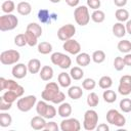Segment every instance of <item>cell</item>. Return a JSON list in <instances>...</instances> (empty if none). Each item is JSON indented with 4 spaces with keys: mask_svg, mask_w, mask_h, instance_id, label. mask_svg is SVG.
<instances>
[{
    "mask_svg": "<svg viewBox=\"0 0 131 131\" xmlns=\"http://www.w3.org/2000/svg\"><path fill=\"white\" fill-rule=\"evenodd\" d=\"M80 0H66V3L71 7H77L79 5Z\"/></svg>",
    "mask_w": 131,
    "mask_h": 131,
    "instance_id": "49",
    "label": "cell"
},
{
    "mask_svg": "<svg viewBox=\"0 0 131 131\" xmlns=\"http://www.w3.org/2000/svg\"><path fill=\"white\" fill-rule=\"evenodd\" d=\"M37 103V97L35 95H27L24 97H20L16 101V107L24 113H27L33 108Z\"/></svg>",
    "mask_w": 131,
    "mask_h": 131,
    "instance_id": "8",
    "label": "cell"
},
{
    "mask_svg": "<svg viewBox=\"0 0 131 131\" xmlns=\"http://www.w3.org/2000/svg\"><path fill=\"white\" fill-rule=\"evenodd\" d=\"M91 19L96 24H100L105 19V13L100 9H96V10H94L92 12Z\"/></svg>",
    "mask_w": 131,
    "mask_h": 131,
    "instance_id": "29",
    "label": "cell"
},
{
    "mask_svg": "<svg viewBox=\"0 0 131 131\" xmlns=\"http://www.w3.org/2000/svg\"><path fill=\"white\" fill-rule=\"evenodd\" d=\"M96 130L97 131H108L110 130V127L106 124H99V125H97Z\"/></svg>",
    "mask_w": 131,
    "mask_h": 131,
    "instance_id": "50",
    "label": "cell"
},
{
    "mask_svg": "<svg viewBox=\"0 0 131 131\" xmlns=\"http://www.w3.org/2000/svg\"><path fill=\"white\" fill-rule=\"evenodd\" d=\"M72 105L69 102H61L57 108V113L61 118H69L72 115Z\"/></svg>",
    "mask_w": 131,
    "mask_h": 131,
    "instance_id": "16",
    "label": "cell"
},
{
    "mask_svg": "<svg viewBox=\"0 0 131 131\" xmlns=\"http://www.w3.org/2000/svg\"><path fill=\"white\" fill-rule=\"evenodd\" d=\"M83 95V90L80 86H71L69 87V90H68V96L73 99V100H77L79 98H81Z\"/></svg>",
    "mask_w": 131,
    "mask_h": 131,
    "instance_id": "18",
    "label": "cell"
},
{
    "mask_svg": "<svg viewBox=\"0 0 131 131\" xmlns=\"http://www.w3.org/2000/svg\"><path fill=\"white\" fill-rule=\"evenodd\" d=\"M4 90H12L14 92H16V94L21 97L24 95L25 89L21 85H19L17 82H15L14 80L11 79H5L3 77L0 78V91H4Z\"/></svg>",
    "mask_w": 131,
    "mask_h": 131,
    "instance_id": "2",
    "label": "cell"
},
{
    "mask_svg": "<svg viewBox=\"0 0 131 131\" xmlns=\"http://www.w3.org/2000/svg\"><path fill=\"white\" fill-rule=\"evenodd\" d=\"M102 98L105 102L107 103H113L117 100V93L114 90H110V89H105L102 93Z\"/></svg>",
    "mask_w": 131,
    "mask_h": 131,
    "instance_id": "25",
    "label": "cell"
},
{
    "mask_svg": "<svg viewBox=\"0 0 131 131\" xmlns=\"http://www.w3.org/2000/svg\"><path fill=\"white\" fill-rule=\"evenodd\" d=\"M112 31H113L114 36L117 37V38H123V37L126 35V33H127V32H126V27H125V25H123V23H120V21L116 23V24L113 26Z\"/></svg>",
    "mask_w": 131,
    "mask_h": 131,
    "instance_id": "17",
    "label": "cell"
},
{
    "mask_svg": "<svg viewBox=\"0 0 131 131\" xmlns=\"http://www.w3.org/2000/svg\"><path fill=\"white\" fill-rule=\"evenodd\" d=\"M51 3H59L61 0H49Z\"/></svg>",
    "mask_w": 131,
    "mask_h": 131,
    "instance_id": "54",
    "label": "cell"
},
{
    "mask_svg": "<svg viewBox=\"0 0 131 131\" xmlns=\"http://www.w3.org/2000/svg\"><path fill=\"white\" fill-rule=\"evenodd\" d=\"M86 101H87V104L90 107H95L99 103V97H98V95L95 92H90L88 94V96H87Z\"/></svg>",
    "mask_w": 131,
    "mask_h": 131,
    "instance_id": "33",
    "label": "cell"
},
{
    "mask_svg": "<svg viewBox=\"0 0 131 131\" xmlns=\"http://www.w3.org/2000/svg\"><path fill=\"white\" fill-rule=\"evenodd\" d=\"M96 86V82L92 78H86L82 82V87L85 90H93Z\"/></svg>",
    "mask_w": 131,
    "mask_h": 131,
    "instance_id": "41",
    "label": "cell"
},
{
    "mask_svg": "<svg viewBox=\"0 0 131 131\" xmlns=\"http://www.w3.org/2000/svg\"><path fill=\"white\" fill-rule=\"evenodd\" d=\"M12 106V103H9V102H6L3 98L0 97V110L3 112V111H8L10 110Z\"/></svg>",
    "mask_w": 131,
    "mask_h": 131,
    "instance_id": "48",
    "label": "cell"
},
{
    "mask_svg": "<svg viewBox=\"0 0 131 131\" xmlns=\"http://www.w3.org/2000/svg\"><path fill=\"white\" fill-rule=\"evenodd\" d=\"M15 9V4L12 0H6L1 5V10L4 13H11Z\"/></svg>",
    "mask_w": 131,
    "mask_h": 131,
    "instance_id": "37",
    "label": "cell"
},
{
    "mask_svg": "<svg viewBox=\"0 0 131 131\" xmlns=\"http://www.w3.org/2000/svg\"><path fill=\"white\" fill-rule=\"evenodd\" d=\"M27 30L33 32L38 38L41 37V35H42V27L40 25H38L37 23H30L27 26Z\"/></svg>",
    "mask_w": 131,
    "mask_h": 131,
    "instance_id": "38",
    "label": "cell"
},
{
    "mask_svg": "<svg viewBox=\"0 0 131 131\" xmlns=\"http://www.w3.org/2000/svg\"><path fill=\"white\" fill-rule=\"evenodd\" d=\"M50 59H51V62L53 64L59 67L62 70L69 69L71 67V64H72V60H71L70 56L64 54V53H61V52L52 53L51 56H50Z\"/></svg>",
    "mask_w": 131,
    "mask_h": 131,
    "instance_id": "6",
    "label": "cell"
},
{
    "mask_svg": "<svg viewBox=\"0 0 131 131\" xmlns=\"http://www.w3.org/2000/svg\"><path fill=\"white\" fill-rule=\"evenodd\" d=\"M16 10L17 12L20 14V15H29L32 11V5L29 3V2H26V1H21L19 2L17 5H16Z\"/></svg>",
    "mask_w": 131,
    "mask_h": 131,
    "instance_id": "19",
    "label": "cell"
},
{
    "mask_svg": "<svg viewBox=\"0 0 131 131\" xmlns=\"http://www.w3.org/2000/svg\"><path fill=\"white\" fill-rule=\"evenodd\" d=\"M91 57L88 53L86 52H80L79 54H77V57H76V62L78 66L80 67H87L90 61H91Z\"/></svg>",
    "mask_w": 131,
    "mask_h": 131,
    "instance_id": "21",
    "label": "cell"
},
{
    "mask_svg": "<svg viewBox=\"0 0 131 131\" xmlns=\"http://www.w3.org/2000/svg\"><path fill=\"white\" fill-rule=\"evenodd\" d=\"M125 67H126V64H125V61H124L123 57H121V56L115 57V59H114V68H115V70L122 71Z\"/></svg>",
    "mask_w": 131,
    "mask_h": 131,
    "instance_id": "43",
    "label": "cell"
},
{
    "mask_svg": "<svg viewBox=\"0 0 131 131\" xmlns=\"http://www.w3.org/2000/svg\"><path fill=\"white\" fill-rule=\"evenodd\" d=\"M18 25V18L12 13H5L0 16V31H12Z\"/></svg>",
    "mask_w": 131,
    "mask_h": 131,
    "instance_id": "1",
    "label": "cell"
},
{
    "mask_svg": "<svg viewBox=\"0 0 131 131\" xmlns=\"http://www.w3.org/2000/svg\"><path fill=\"white\" fill-rule=\"evenodd\" d=\"M14 44L17 47H24L25 45H28L25 34H18V35H16L14 37Z\"/></svg>",
    "mask_w": 131,
    "mask_h": 131,
    "instance_id": "42",
    "label": "cell"
},
{
    "mask_svg": "<svg viewBox=\"0 0 131 131\" xmlns=\"http://www.w3.org/2000/svg\"><path fill=\"white\" fill-rule=\"evenodd\" d=\"M1 98H3L6 102H9V103H13L16 98H19V96L16 94V92L12 91V90H6L3 95L1 96Z\"/></svg>",
    "mask_w": 131,
    "mask_h": 131,
    "instance_id": "28",
    "label": "cell"
},
{
    "mask_svg": "<svg viewBox=\"0 0 131 131\" xmlns=\"http://www.w3.org/2000/svg\"><path fill=\"white\" fill-rule=\"evenodd\" d=\"M12 123V118L8 113H1L0 114V126L5 128L10 126Z\"/></svg>",
    "mask_w": 131,
    "mask_h": 131,
    "instance_id": "35",
    "label": "cell"
},
{
    "mask_svg": "<svg viewBox=\"0 0 131 131\" xmlns=\"http://www.w3.org/2000/svg\"><path fill=\"white\" fill-rule=\"evenodd\" d=\"M114 3L117 7H124L127 4V0H114Z\"/></svg>",
    "mask_w": 131,
    "mask_h": 131,
    "instance_id": "51",
    "label": "cell"
},
{
    "mask_svg": "<svg viewBox=\"0 0 131 131\" xmlns=\"http://www.w3.org/2000/svg\"><path fill=\"white\" fill-rule=\"evenodd\" d=\"M62 48L68 53L73 54V55H77L81 51V44L75 39H69V40L63 42Z\"/></svg>",
    "mask_w": 131,
    "mask_h": 131,
    "instance_id": "13",
    "label": "cell"
},
{
    "mask_svg": "<svg viewBox=\"0 0 131 131\" xmlns=\"http://www.w3.org/2000/svg\"><path fill=\"white\" fill-rule=\"evenodd\" d=\"M59 128L61 131H79L81 129V124L76 118H64Z\"/></svg>",
    "mask_w": 131,
    "mask_h": 131,
    "instance_id": "11",
    "label": "cell"
},
{
    "mask_svg": "<svg viewBox=\"0 0 131 131\" xmlns=\"http://www.w3.org/2000/svg\"><path fill=\"white\" fill-rule=\"evenodd\" d=\"M70 75H71V77H72L73 80L79 81V80H81V79L83 78L84 72H83V70H82L80 67H74V68L71 69Z\"/></svg>",
    "mask_w": 131,
    "mask_h": 131,
    "instance_id": "32",
    "label": "cell"
},
{
    "mask_svg": "<svg viewBox=\"0 0 131 131\" xmlns=\"http://www.w3.org/2000/svg\"><path fill=\"white\" fill-rule=\"evenodd\" d=\"M117 48L120 52L122 53H129L131 51V42L129 40H121L118 45H117Z\"/></svg>",
    "mask_w": 131,
    "mask_h": 131,
    "instance_id": "27",
    "label": "cell"
},
{
    "mask_svg": "<svg viewBox=\"0 0 131 131\" xmlns=\"http://www.w3.org/2000/svg\"><path fill=\"white\" fill-rule=\"evenodd\" d=\"M57 81H58V84L63 87V88H68L71 86V83H72V77L70 74L66 73V72H62L58 75L57 77Z\"/></svg>",
    "mask_w": 131,
    "mask_h": 131,
    "instance_id": "20",
    "label": "cell"
},
{
    "mask_svg": "<svg viewBox=\"0 0 131 131\" xmlns=\"http://www.w3.org/2000/svg\"><path fill=\"white\" fill-rule=\"evenodd\" d=\"M98 124V114L94 110H87L84 114L83 127L87 131H92L96 129Z\"/></svg>",
    "mask_w": 131,
    "mask_h": 131,
    "instance_id": "4",
    "label": "cell"
},
{
    "mask_svg": "<svg viewBox=\"0 0 131 131\" xmlns=\"http://www.w3.org/2000/svg\"><path fill=\"white\" fill-rule=\"evenodd\" d=\"M118 91L123 96H127L131 93V76L130 75H124L120 78Z\"/></svg>",
    "mask_w": 131,
    "mask_h": 131,
    "instance_id": "12",
    "label": "cell"
},
{
    "mask_svg": "<svg viewBox=\"0 0 131 131\" xmlns=\"http://www.w3.org/2000/svg\"><path fill=\"white\" fill-rule=\"evenodd\" d=\"M125 27H126V32L131 35V19H128V20L126 21Z\"/></svg>",
    "mask_w": 131,
    "mask_h": 131,
    "instance_id": "53",
    "label": "cell"
},
{
    "mask_svg": "<svg viewBox=\"0 0 131 131\" xmlns=\"http://www.w3.org/2000/svg\"><path fill=\"white\" fill-rule=\"evenodd\" d=\"M106 121L107 123L115 125L117 127H123L126 124V118L117 110H110L106 113Z\"/></svg>",
    "mask_w": 131,
    "mask_h": 131,
    "instance_id": "9",
    "label": "cell"
},
{
    "mask_svg": "<svg viewBox=\"0 0 131 131\" xmlns=\"http://www.w3.org/2000/svg\"><path fill=\"white\" fill-rule=\"evenodd\" d=\"M115 17L117 18L118 21L120 23H124V21H127L129 19V12L127 9L125 8H119L116 10L115 12Z\"/></svg>",
    "mask_w": 131,
    "mask_h": 131,
    "instance_id": "24",
    "label": "cell"
},
{
    "mask_svg": "<svg viewBox=\"0 0 131 131\" xmlns=\"http://www.w3.org/2000/svg\"><path fill=\"white\" fill-rule=\"evenodd\" d=\"M91 15L89 14V10L88 7L85 5H81V6H77V8H75L74 10V18L75 21L79 25V26H86L88 25L89 20H90Z\"/></svg>",
    "mask_w": 131,
    "mask_h": 131,
    "instance_id": "3",
    "label": "cell"
},
{
    "mask_svg": "<svg viewBox=\"0 0 131 131\" xmlns=\"http://www.w3.org/2000/svg\"><path fill=\"white\" fill-rule=\"evenodd\" d=\"M100 5H101L100 0H87V6L93 10L99 9Z\"/></svg>",
    "mask_w": 131,
    "mask_h": 131,
    "instance_id": "46",
    "label": "cell"
},
{
    "mask_svg": "<svg viewBox=\"0 0 131 131\" xmlns=\"http://www.w3.org/2000/svg\"><path fill=\"white\" fill-rule=\"evenodd\" d=\"M105 57H106L105 56V53L102 50H96L91 55V58H92V60L95 63H101V62H103L105 60Z\"/></svg>",
    "mask_w": 131,
    "mask_h": 131,
    "instance_id": "36",
    "label": "cell"
},
{
    "mask_svg": "<svg viewBox=\"0 0 131 131\" xmlns=\"http://www.w3.org/2000/svg\"><path fill=\"white\" fill-rule=\"evenodd\" d=\"M28 71L31 74H37L41 70V61L38 58H32L28 62Z\"/></svg>",
    "mask_w": 131,
    "mask_h": 131,
    "instance_id": "23",
    "label": "cell"
},
{
    "mask_svg": "<svg viewBox=\"0 0 131 131\" xmlns=\"http://www.w3.org/2000/svg\"><path fill=\"white\" fill-rule=\"evenodd\" d=\"M56 113H57L56 108L52 104H48L47 110H46V112L44 114V118L45 119H53L56 116Z\"/></svg>",
    "mask_w": 131,
    "mask_h": 131,
    "instance_id": "44",
    "label": "cell"
},
{
    "mask_svg": "<svg viewBox=\"0 0 131 131\" xmlns=\"http://www.w3.org/2000/svg\"><path fill=\"white\" fill-rule=\"evenodd\" d=\"M38 19L42 23V24H46L48 21H50V18H51V14L49 12V10L47 9H40L38 11Z\"/></svg>",
    "mask_w": 131,
    "mask_h": 131,
    "instance_id": "34",
    "label": "cell"
},
{
    "mask_svg": "<svg viewBox=\"0 0 131 131\" xmlns=\"http://www.w3.org/2000/svg\"><path fill=\"white\" fill-rule=\"evenodd\" d=\"M98 85L101 89H110L113 85V80L110 76H102L98 81Z\"/></svg>",
    "mask_w": 131,
    "mask_h": 131,
    "instance_id": "31",
    "label": "cell"
},
{
    "mask_svg": "<svg viewBox=\"0 0 131 131\" xmlns=\"http://www.w3.org/2000/svg\"><path fill=\"white\" fill-rule=\"evenodd\" d=\"M20 58V54L17 50L9 49L2 51L0 54V62L4 66H11L17 63V61Z\"/></svg>",
    "mask_w": 131,
    "mask_h": 131,
    "instance_id": "5",
    "label": "cell"
},
{
    "mask_svg": "<svg viewBox=\"0 0 131 131\" xmlns=\"http://www.w3.org/2000/svg\"><path fill=\"white\" fill-rule=\"evenodd\" d=\"M75 34H76V27L72 24L63 25L57 30V38L63 42L69 39H72Z\"/></svg>",
    "mask_w": 131,
    "mask_h": 131,
    "instance_id": "10",
    "label": "cell"
},
{
    "mask_svg": "<svg viewBox=\"0 0 131 131\" xmlns=\"http://www.w3.org/2000/svg\"><path fill=\"white\" fill-rule=\"evenodd\" d=\"M120 110L123 113H130L131 112V99L130 98H123L119 103Z\"/></svg>",
    "mask_w": 131,
    "mask_h": 131,
    "instance_id": "39",
    "label": "cell"
},
{
    "mask_svg": "<svg viewBox=\"0 0 131 131\" xmlns=\"http://www.w3.org/2000/svg\"><path fill=\"white\" fill-rule=\"evenodd\" d=\"M28 66L25 63H15L11 70V74L16 79H23L27 76L28 73Z\"/></svg>",
    "mask_w": 131,
    "mask_h": 131,
    "instance_id": "14",
    "label": "cell"
},
{
    "mask_svg": "<svg viewBox=\"0 0 131 131\" xmlns=\"http://www.w3.org/2000/svg\"><path fill=\"white\" fill-rule=\"evenodd\" d=\"M64 99H66L64 93L61 92V91H59V93H58V94L55 96V98L52 100V103H54V104H60L61 102L64 101Z\"/></svg>",
    "mask_w": 131,
    "mask_h": 131,
    "instance_id": "47",
    "label": "cell"
},
{
    "mask_svg": "<svg viewBox=\"0 0 131 131\" xmlns=\"http://www.w3.org/2000/svg\"><path fill=\"white\" fill-rule=\"evenodd\" d=\"M25 36H26V39H27V44L30 47H34L35 45H37V43H38V37L33 32H31L29 30H26Z\"/></svg>",
    "mask_w": 131,
    "mask_h": 131,
    "instance_id": "26",
    "label": "cell"
},
{
    "mask_svg": "<svg viewBox=\"0 0 131 131\" xmlns=\"http://www.w3.org/2000/svg\"><path fill=\"white\" fill-rule=\"evenodd\" d=\"M39 75L43 81H50L53 77V69L49 66H44L41 68Z\"/></svg>",
    "mask_w": 131,
    "mask_h": 131,
    "instance_id": "22",
    "label": "cell"
},
{
    "mask_svg": "<svg viewBox=\"0 0 131 131\" xmlns=\"http://www.w3.org/2000/svg\"><path fill=\"white\" fill-rule=\"evenodd\" d=\"M59 86L57 85V83L55 82H48L45 87H44V90L42 91L41 93V97L43 100H46V101H51L55 98V96L59 93Z\"/></svg>",
    "mask_w": 131,
    "mask_h": 131,
    "instance_id": "7",
    "label": "cell"
},
{
    "mask_svg": "<svg viewBox=\"0 0 131 131\" xmlns=\"http://www.w3.org/2000/svg\"><path fill=\"white\" fill-rule=\"evenodd\" d=\"M52 51V45L49 42L43 41L38 44V52L41 54H49Z\"/></svg>",
    "mask_w": 131,
    "mask_h": 131,
    "instance_id": "30",
    "label": "cell"
},
{
    "mask_svg": "<svg viewBox=\"0 0 131 131\" xmlns=\"http://www.w3.org/2000/svg\"><path fill=\"white\" fill-rule=\"evenodd\" d=\"M59 129H60V128L57 126L56 122H54V121H49V122L46 123V126H45V129H44V130H46V131H58Z\"/></svg>",
    "mask_w": 131,
    "mask_h": 131,
    "instance_id": "45",
    "label": "cell"
},
{
    "mask_svg": "<svg viewBox=\"0 0 131 131\" xmlns=\"http://www.w3.org/2000/svg\"><path fill=\"white\" fill-rule=\"evenodd\" d=\"M47 106H48V103L46 102V100H40L36 103V112L39 116H42L44 118V114L47 110Z\"/></svg>",
    "mask_w": 131,
    "mask_h": 131,
    "instance_id": "40",
    "label": "cell"
},
{
    "mask_svg": "<svg viewBox=\"0 0 131 131\" xmlns=\"http://www.w3.org/2000/svg\"><path fill=\"white\" fill-rule=\"evenodd\" d=\"M123 58H124L125 64L131 67V53H126V55H125Z\"/></svg>",
    "mask_w": 131,
    "mask_h": 131,
    "instance_id": "52",
    "label": "cell"
},
{
    "mask_svg": "<svg viewBox=\"0 0 131 131\" xmlns=\"http://www.w3.org/2000/svg\"><path fill=\"white\" fill-rule=\"evenodd\" d=\"M46 123L47 122L45 121V118L42 116H35L31 120V127L34 130H44Z\"/></svg>",
    "mask_w": 131,
    "mask_h": 131,
    "instance_id": "15",
    "label": "cell"
}]
</instances>
